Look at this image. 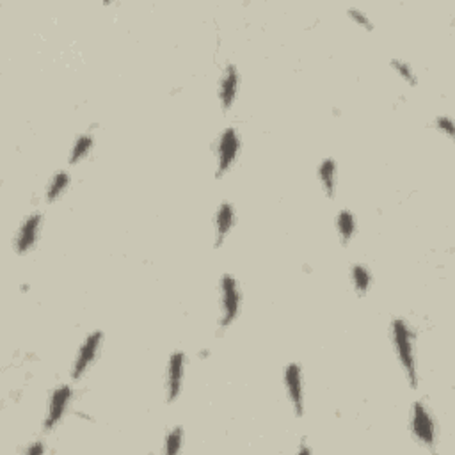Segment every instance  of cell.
Masks as SVG:
<instances>
[{"instance_id":"4fadbf2b","label":"cell","mask_w":455,"mask_h":455,"mask_svg":"<svg viewBox=\"0 0 455 455\" xmlns=\"http://www.w3.org/2000/svg\"><path fill=\"white\" fill-rule=\"evenodd\" d=\"M336 228L341 242L349 244L350 239L356 235V217H354V214L350 210H340L336 216Z\"/></svg>"},{"instance_id":"ac0fdd59","label":"cell","mask_w":455,"mask_h":455,"mask_svg":"<svg viewBox=\"0 0 455 455\" xmlns=\"http://www.w3.org/2000/svg\"><path fill=\"white\" fill-rule=\"evenodd\" d=\"M391 68L396 71V73L401 75L402 79L405 80L408 84H411V86H416L418 84V79H416V73L412 71V68L409 66L405 61H401V59H391Z\"/></svg>"},{"instance_id":"8992f818","label":"cell","mask_w":455,"mask_h":455,"mask_svg":"<svg viewBox=\"0 0 455 455\" xmlns=\"http://www.w3.org/2000/svg\"><path fill=\"white\" fill-rule=\"evenodd\" d=\"M71 398H73V389L68 385H63L57 389H54V393H52L50 396V404H48L47 418H45V428H47V431L54 428L55 425L63 420Z\"/></svg>"},{"instance_id":"9a60e30c","label":"cell","mask_w":455,"mask_h":455,"mask_svg":"<svg viewBox=\"0 0 455 455\" xmlns=\"http://www.w3.org/2000/svg\"><path fill=\"white\" fill-rule=\"evenodd\" d=\"M70 185V174L66 171H59L57 174H54V178L50 180L47 188V200L48 201H55L59 200L63 196V193L68 188Z\"/></svg>"},{"instance_id":"5b68a950","label":"cell","mask_w":455,"mask_h":455,"mask_svg":"<svg viewBox=\"0 0 455 455\" xmlns=\"http://www.w3.org/2000/svg\"><path fill=\"white\" fill-rule=\"evenodd\" d=\"M102 331H93V333L84 340L82 347L79 349V354L75 357L73 370H71V377H73V379H80V377L89 370V366L93 365L96 356H98L100 349H102Z\"/></svg>"},{"instance_id":"ba28073f","label":"cell","mask_w":455,"mask_h":455,"mask_svg":"<svg viewBox=\"0 0 455 455\" xmlns=\"http://www.w3.org/2000/svg\"><path fill=\"white\" fill-rule=\"evenodd\" d=\"M285 386H287L288 398H290L294 411L297 416L304 412V388H302V370L297 363H290L285 368Z\"/></svg>"},{"instance_id":"7a4b0ae2","label":"cell","mask_w":455,"mask_h":455,"mask_svg":"<svg viewBox=\"0 0 455 455\" xmlns=\"http://www.w3.org/2000/svg\"><path fill=\"white\" fill-rule=\"evenodd\" d=\"M240 302H242V294L239 283L232 274H224L221 278V327H230L237 320Z\"/></svg>"},{"instance_id":"8fae6325","label":"cell","mask_w":455,"mask_h":455,"mask_svg":"<svg viewBox=\"0 0 455 455\" xmlns=\"http://www.w3.org/2000/svg\"><path fill=\"white\" fill-rule=\"evenodd\" d=\"M235 224V210L232 203H223L216 212V233H217V246L226 240V237L232 232Z\"/></svg>"},{"instance_id":"6da1fadb","label":"cell","mask_w":455,"mask_h":455,"mask_svg":"<svg viewBox=\"0 0 455 455\" xmlns=\"http://www.w3.org/2000/svg\"><path fill=\"white\" fill-rule=\"evenodd\" d=\"M391 340L395 352L398 356L402 368H404L411 388L418 386V373H416V357H415V334L411 327L402 318H395L391 322Z\"/></svg>"},{"instance_id":"d6986e66","label":"cell","mask_w":455,"mask_h":455,"mask_svg":"<svg viewBox=\"0 0 455 455\" xmlns=\"http://www.w3.org/2000/svg\"><path fill=\"white\" fill-rule=\"evenodd\" d=\"M347 13H349V16L352 18L354 22H356V24H359L361 27H365L366 31H372V29H373L372 20H370L368 16H366V13H363L361 9L349 8V9H347Z\"/></svg>"},{"instance_id":"5bb4252c","label":"cell","mask_w":455,"mask_h":455,"mask_svg":"<svg viewBox=\"0 0 455 455\" xmlns=\"http://www.w3.org/2000/svg\"><path fill=\"white\" fill-rule=\"evenodd\" d=\"M91 149H93V137L87 134L79 135L75 139L73 148H71L70 164H79L80 161H84L91 154Z\"/></svg>"},{"instance_id":"7c38bea8","label":"cell","mask_w":455,"mask_h":455,"mask_svg":"<svg viewBox=\"0 0 455 455\" xmlns=\"http://www.w3.org/2000/svg\"><path fill=\"white\" fill-rule=\"evenodd\" d=\"M336 178H338V167L336 162L333 158H324L318 165V180H320L324 193L329 197L336 193Z\"/></svg>"},{"instance_id":"2e32d148","label":"cell","mask_w":455,"mask_h":455,"mask_svg":"<svg viewBox=\"0 0 455 455\" xmlns=\"http://www.w3.org/2000/svg\"><path fill=\"white\" fill-rule=\"evenodd\" d=\"M350 276H352V283L356 292L365 295L366 292L370 290V287H372V274H370L368 269H366L365 265H354Z\"/></svg>"},{"instance_id":"52a82bcc","label":"cell","mask_w":455,"mask_h":455,"mask_svg":"<svg viewBox=\"0 0 455 455\" xmlns=\"http://www.w3.org/2000/svg\"><path fill=\"white\" fill-rule=\"evenodd\" d=\"M41 223H43V216H41V214H32V216H29L27 219L20 224L15 239V248L18 255H25V253H29L34 248L38 235H40Z\"/></svg>"},{"instance_id":"ffe728a7","label":"cell","mask_w":455,"mask_h":455,"mask_svg":"<svg viewBox=\"0 0 455 455\" xmlns=\"http://www.w3.org/2000/svg\"><path fill=\"white\" fill-rule=\"evenodd\" d=\"M435 126H438V130H440V132L447 134L448 137H454V123H452L450 118H447V116H441V118L435 119Z\"/></svg>"},{"instance_id":"e0dca14e","label":"cell","mask_w":455,"mask_h":455,"mask_svg":"<svg viewBox=\"0 0 455 455\" xmlns=\"http://www.w3.org/2000/svg\"><path fill=\"white\" fill-rule=\"evenodd\" d=\"M181 443H184V428L174 427L165 438V454H178L181 450Z\"/></svg>"},{"instance_id":"44dd1931","label":"cell","mask_w":455,"mask_h":455,"mask_svg":"<svg viewBox=\"0 0 455 455\" xmlns=\"http://www.w3.org/2000/svg\"><path fill=\"white\" fill-rule=\"evenodd\" d=\"M45 450H47V448H45V445L41 443V441H36L34 445L27 447L25 454H27V455H41V454H45Z\"/></svg>"},{"instance_id":"9c48e42d","label":"cell","mask_w":455,"mask_h":455,"mask_svg":"<svg viewBox=\"0 0 455 455\" xmlns=\"http://www.w3.org/2000/svg\"><path fill=\"white\" fill-rule=\"evenodd\" d=\"M185 354L184 352H173L169 357L167 363V401L174 402L178 398L184 386L185 377Z\"/></svg>"},{"instance_id":"277c9868","label":"cell","mask_w":455,"mask_h":455,"mask_svg":"<svg viewBox=\"0 0 455 455\" xmlns=\"http://www.w3.org/2000/svg\"><path fill=\"white\" fill-rule=\"evenodd\" d=\"M240 149V139L235 128H226L221 134L219 142H217V177H223L224 173L230 171L233 162L237 161Z\"/></svg>"},{"instance_id":"30bf717a","label":"cell","mask_w":455,"mask_h":455,"mask_svg":"<svg viewBox=\"0 0 455 455\" xmlns=\"http://www.w3.org/2000/svg\"><path fill=\"white\" fill-rule=\"evenodd\" d=\"M237 93H239V71H237V66L230 64L224 70L223 79L219 82V98L224 110L232 109L233 103H235Z\"/></svg>"},{"instance_id":"3957f363","label":"cell","mask_w":455,"mask_h":455,"mask_svg":"<svg viewBox=\"0 0 455 455\" xmlns=\"http://www.w3.org/2000/svg\"><path fill=\"white\" fill-rule=\"evenodd\" d=\"M411 412V428L416 440L425 447L432 448L435 445V424L431 411L424 402H415Z\"/></svg>"}]
</instances>
